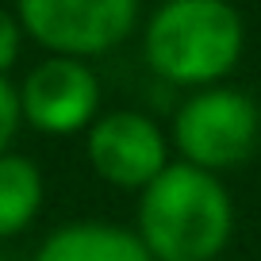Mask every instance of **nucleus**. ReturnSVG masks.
I'll list each match as a JSON object with an SVG mask.
<instances>
[{
	"label": "nucleus",
	"mask_w": 261,
	"mask_h": 261,
	"mask_svg": "<svg viewBox=\"0 0 261 261\" xmlns=\"http://www.w3.org/2000/svg\"><path fill=\"white\" fill-rule=\"evenodd\" d=\"M23 23H19L16 8H4L0 4V77H8V69L19 62V50H23Z\"/></svg>",
	"instance_id": "9"
},
{
	"label": "nucleus",
	"mask_w": 261,
	"mask_h": 261,
	"mask_svg": "<svg viewBox=\"0 0 261 261\" xmlns=\"http://www.w3.org/2000/svg\"><path fill=\"white\" fill-rule=\"evenodd\" d=\"M135 230L154 261H215L234 234V200L223 177L169 162L139 192Z\"/></svg>",
	"instance_id": "1"
},
{
	"label": "nucleus",
	"mask_w": 261,
	"mask_h": 261,
	"mask_svg": "<svg viewBox=\"0 0 261 261\" xmlns=\"http://www.w3.org/2000/svg\"><path fill=\"white\" fill-rule=\"evenodd\" d=\"M23 35L46 54L92 62L139 27V0H16Z\"/></svg>",
	"instance_id": "4"
},
{
	"label": "nucleus",
	"mask_w": 261,
	"mask_h": 261,
	"mask_svg": "<svg viewBox=\"0 0 261 261\" xmlns=\"http://www.w3.org/2000/svg\"><path fill=\"white\" fill-rule=\"evenodd\" d=\"M169 142L177 146V162L223 177L253 158L261 142V108L246 89L227 81L196 89L173 115Z\"/></svg>",
	"instance_id": "3"
},
{
	"label": "nucleus",
	"mask_w": 261,
	"mask_h": 261,
	"mask_svg": "<svg viewBox=\"0 0 261 261\" xmlns=\"http://www.w3.org/2000/svg\"><path fill=\"white\" fill-rule=\"evenodd\" d=\"M169 135L135 108H115L100 112L96 123L85 130V154L100 180L112 188L142 192L154 177H162L169 158Z\"/></svg>",
	"instance_id": "5"
},
{
	"label": "nucleus",
	"mask_w": 261,
	"mask_h": 261,
	"mask_svg": "<svg viewBox=\"0 0 261 261\" xmlns=\"http://www.w3.org/2000/svg\"><path fill=\"white\" fill-rule=\"evenodd\" d=\"M246 50L242 12L230 0H162L146 19L142 54L177 89H212L238 69Z\"/></svg>",
	"instance_id": "2"
},
{
	"label": "nucleus",
	"mask_w": 261,
	"mask_h": 261,
	"mask_svg": "<svg viewBox=\"0 0 261 261\" xmlns=\"http://www.w3.org/2000/svg\"><path fill=\"white\" fill-rule=\"evenodd\" d=\"M19 123H23V108H19V89L0 77V154L12 150V139H16Z\"/></svg>",
	"instance_id": "10"
},
{
	"label": "nucleus",
	"mask_w": 261,
	"mask_h": 261,
	"mask_svg": "<svg viewBox=\"0 0 261 261\" xmlns=\"http://www.w3.org/2000/svg\"><path fill=\"white\" fill-rule=\"evenodd\" d=\"M104 92L92 73V65L81 58L50 54L39 62L19 85V108L23 123L39 135H81L96 123Z\"/></svg>",
	"instance_id": "6"
},
{
	"label": "nucleus",
	"mask_w": 261,
	"mask_h": 261,
	"mask_svg": "<svg viewBox=\"0 0 261 261\" xmlns=\"http://www.w3.org/2000/svg\"><path fill=\"white\" fill-rule=\"evenodd\" d=\"M42 173L23 154H0V238H16L42 212Z\"/></svg>",
	"instance_id": "8"
},
{
	"label": "nucleus",
	"mask_w": 261,
	"mask_h": 261,
	"mask_svg": "<svg viewBox=\"0 0 261 261\" xmlns=\"http://www.w3.org/2000/svg\"><path fill=\"white\" fill-rule=\"evenodd\" d=\"M35 261H154L135 227L108 219H73L42 238Z\"/></svg>",
	"instance_id": "7"
}]
</instances>
